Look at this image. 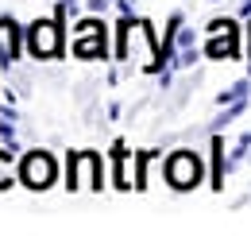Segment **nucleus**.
<instances>
[{
  "mask_svg": "<svg viewBox=\"0 0 251 236\" xmlns=\"http://www.w3.org/2000/svg\"><path fill=\"white\" fill-rule=\"evenodd\" d=\"M54 178H58V159H54L50 151H31V155H24V163H20V182H24V186L47 190Z\"/></svg>",
  "mask_w": 251,
  "mask_h": 236,
  "instance_id": "obj_1",
  "label": "nucleus"
},
{
  "mask_svg": "<svg viewBox=\"0 0 251 236\" xmlns=\"http://www.w3.org/2000/svg\"><path fill=\"white\" fill-rule=\"evenodd\" d=\"M201 178H205V163L193 151H178V155L166 159V182L174 190H193Z\"/></svg>",
  "mask_w": 251,
  "mask_h": 236,
  "instance_id": "obj_2",
  "label": "nucleus"
},
{
  "mask_svg": "<svg viewBox=\"0 0 251 236\" xmlns=\"http://www.w3.org/2000/svg\"><path fill=\"white\" fill-rule=\"evenodd\" d=\"M205 55L209 59H236L240 55V28L232 20H217L205 31Z\"/></svg>",
  "mask_w": 251,
  "mask_h": 236,
  "instance_id": "obj_3",
  "label": "nucleus"
},
{
  "mask_svg": "<svg viewBox=\"0 0 251 236\" xmlns=\"http://www.w3.org/2000/svg\"><path fill=\"white\" fill-rule=\"evenodd\" d=\"M27 43H31V51L39 59H54L62 51V31H58L54 20H35L31 31H27Z\"/></svg>",
  "mask_w": 251,
  "mask_h": 236,
  "instance_id": "obj_4",
  "label": "nucleus"
},
{
  "mask_svg": "<svg viewBox=\"0 0 251 236\" xmlns=\"http://www.w3.org/2000/svg\"><path fill=\"white\" fill-rule=\"evenodd\" d=\"M70 190H97V155L74 151L70 155Z\"/></svg>",
  "mask_w": 251,
  "mask_h": 236,
  "instance_id": "obj_5",
  "label": "nucleus"
},
{
  "mask_svg": "<svg viewBox=\"0 0 251 236\" xmlns=\"http://www.w3.org/2000/svg\"><path fill=\"white\" fill-rule=\"evenodd\" d=\"M74 51H77L81 59H97V55H104V28H100L97 20H85V24H77V35H74Z\"/></svg>",
  "mask_w": 251,
  "mask_h": 236,
  "instance_id": "obj_6",
  "label": "nucleus"
},
{
  "mask_svg": "<svg viewBox=\"0 0 251 236\" xmlns=\"http://www.w3.org/2000/svg\"><path fill=\"white\" fill-rule=\"evenodd\" d=\"M16 59H20V31L12 20H0V62L12 66Z\"/></svg>",
  "mask_w": 251,
  "mask_h": 236,
  "instance_id": "obj_7",
  "label": "nucleus"
},
{
  "mask_svg": "<svg viewBox=\"0 0 251 236\" xmlns=\"http://www.w3.org/2000/svg\"><path fill=\"white\" fill-rule=\"evenodd\" d=\"M20 178V167H16V159L8 155V151H0V190L8 186V182H16Z\"/></svg>",
  "mask_w": 251,
  "mask_h": 236,
  "instance_id": "obj_8",
  "label": "nucleus"
},
{
  "mask_svg": "<svg viewBox=\"0 0 251 236\" xmlns=\"http://www.w3.org/2000/svg\"><path fill=\"white\" fill-rule=\"evenodd\" d=\"M244 97H248V82H236L232 89H224L217 101H220V105H236V101H244Z\"/></svg>",
  "mask_w": 251,
  "mask_h": 236,
  "instance_id": "obj_9",
  "label": "nucleus"
},
{
  "mask_svg": "<svg viewBox=\"0 0 251 236\" xmlns=\"http://www.w3.org/2000/svg\"><path fill=\"white\" fill-rule=\"evenodd\" d=\"M108 8V0H89V12H104Z\"/></svg>",
  "mask_w": 251,
  "mask_h": 236,
  "instance_id": "obj_10",
  "label": "nucleus"
},
{
  "mask_svg": "<svg viewBox=\"0 0 251 236\" xmlns=\"http://www.w3.org/2000/svg\"><path fill=\"white\" fill-rule=\"evenodd\" d=\"M58 8H62V12H74V0H58Z\"/></svg>",
  "mask_w": 251,
  "mask_h": 236,
  "instance_id": "obj_11",
  "label": "nucleus"
},
{
  "mask_svg": "<svg viewBox=\"0 0 251 236\" xmlns=\"http://www.w3.org/2000/svg\"><path fill=\"white\" fill-rule=\"evenodd\" d=\"M248 39H251V28H248Z\"/></svg>",
  "mask_w": 251,
  "mask_h": 236,
  "instance_id": "obj_12",
  "label": "nucleus"
}]
</instances>
